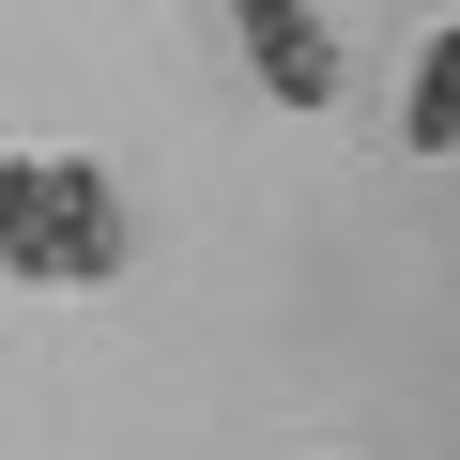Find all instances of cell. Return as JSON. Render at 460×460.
Here are the masks:
<instances>
[{"label": "cell", "instance_id": "1", "mask_svg": "<svg viewBox=\"0 0 460 460\" xmlns=\"http://www.w3.org/2000/svg\"><path fill=\"white\" fill-rule=\"evenodd\" d=\"M0 277L16 292L123 277V199L93 184V154H0Z\"/></svg>", "mask_w": 460, "mask_h": 460}, {"label": "cell", "instance_id": "2", "mask_svg": "<svg viewBox=\"0 0 460 460\" xmlns=\"http://www.w3.org/2000/svg\"><path fill=\"white\" fill-rule=\"evenodd\" d=\"M230 31H246V77L277 93V108H338L353 93V62H338V31L307 16V0H215Z\"/></svg>", "mask_w": 460, "mask_h": 460}, {"label": "cell", "instance_id": "3", "mask_svg": "<svg viewBox=\"0 0 460 460\" xmlns=\"http://www.w3.org/2000/svg\"><path fill=\"white\" fill-rule=\"evenodd\" d=\"M399 138L445 154L460 138V31H414V77H399Z\"/></svg>", "mask_w": 460, "mask_h": 460}]
</instances>
